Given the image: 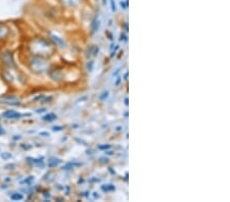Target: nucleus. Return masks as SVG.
<instances>
[{"mask_svg":"<svg viewBox=\"0 0 230 202\" xmlns=\"http://www.w3.org/2000/svg\"><path fill=\"white\" fill-rule=\"evenodd\" d=\"M31 50L35 56H45L50 55L53 52V47L48 43V41L44 40L43 38H36L31 43Z\"/></svg>","mask_w":230,"mask_h":202,"instance_id":"nucleus-1","label":"nucleus"},{"mask_svg":"<svg viewBox=\"0 0 230 202\" xmlns=\"http://www.w3.org/2000/svg\"><path fill=\"white\" fill-rule=\"evenodd\" d=\"M30 65H31L32 71L37 72V74H42V72L48 71V69H49L48 61L45 59L44 57H41V56H35V57L31 60Z\"/></svg>","mask_w":230,"mask_h":202,"instance_id":"nucleus-2","label":"nucleus"},{"mask_svg":"<svg viewBox=\"0 0 230 202\" xmlns=\"http://www.w3.org/2000/svg\"><path fill=\"white\" fill-rule=\"evenodd\" d=\"M1 59L3 61L5 64L7 65H13V57H12V54L10 53L9 51H5L1 54Z\"/></svg>","mask_w":230,"mask_h":202,"instance_id":"nucleus-3","label":"nucleus"},{"mask_svg":"<svg viewBox=\"0 0 230 202\" xmlns=\"http://www.w3.org/2000/svg\"><path fill=\"white\" fill-rule=\"evenodd\" d=\"M3 117H6L8 119H20L22 117L21 113H19L17 111H15V110H6L3 112Z\"/></svg>","mask_w":230,"mask_h":202,"instance_id":"nucleus-4","label":"nucleus"},{"mask_svg":"<svg viewBox=\"0 0 230 202\" xmlns=\"http://www.w3.org/2000/svg\"><path fill=\"white\" fill-rule=\"evenodd\" d=\"M8 34H9V29L4 25H1L0 26V40L5 39L8 36Z\"/></svg>","mask_w":230,"mask_h":202,"instance_id":"nucleus-5","label":"nucleus"},{"mask_svg":"<svg viewBox=\"0 0 230 202\" xmlns=\"http://www.w3.org/2000/svg\"><path fill=\"white\" fill-rule=\"evenodd\" d=\"M50 37H51V39L53 40V42H54L55 44H56V46L65 47V45H66V44H65L64 40H62V38H59L58 36H56V35H53V34H51Z\"/></svg>","mask_w":230,"mask_h":202,"instance_id":"nucleus-6","label":"nucleus"},{"mask_svg":"<svg viewBox=\"0 0 230 202\" xmlns=\"http://www.w3.org/2000/svg\"><path fill=\"white\" fill-rule=\"evenodd\" d=\"M60 1H62V3L64 4L65 6H67V7H73V6L78 5L80 0H60Z\"/></svg>","mask_w":230,"mask_h":202,"instance_id":"nucleus-7","label":"nucleus"},{"mask_svg":"<svg viewBox=\"0 0 230 202\" xmlns=\"http://www.w3.org/2000/svg\"><path fill=\"white\" fill-rule=\"evenodd\" d=\"M62 162V160L59 159V158H50V159L48 160V165L50 167H56V165H58L59 163Z\"/></svg>","mask_w":230,"mask_h":202,"instance_id":"nucleus-8","label":"nucleus"},{"mask_svg":"<svg viewBox=\"0 0 230 202\" xmlns=\"http://www.w3.org/2000/svg\"><path fill=\"white\" fill-rule=\"evenodd\" d=\"M42 119H43L44 122H53L54 119H56V115L54 113H48V114L44 115V117H42Z\"/></svg>","mask_w":230,"mask_h":202,"instance_id":"nucleus-9","label":"nucleus"},{"mask_svg":"<svg viewBox=\"0 0 230 202\" xmlns=\"http://www.w3.org/2000/svg\"><path fill=\"white\" fill-rule=\"evenodd\" d=\"M22 198H24V196H22V194H20V193H15V194L11 195V199H12V200H15V201L22 200Z\"/></svg>","mask_w":230,"mask_h":202,"instance_id":"nucleus-10","label":"nucleus"},{"mask_svg":"<svg viewBox=\"0 0 230 202\" xmlns=\"http://www.w3.org/2000/svg\"><path fill=\"white\" fill-rule=\"evenodd\" d=\"M98 25H99V22L97 20L96 22V19L93 20V22H92V32H95V31H97V29H98Z\"/></svg>","mask_w":230,"mask_h":202,"instance_id":"nucleus-11","label":"nucleus"},{"mask_svg":"<svg viewBox=\"0 0 230 202\" xmlns=\"http://www.w3.org/2000/svg\"><path fill=\"white\" fill-rule=\"evenodd\" d=\"M102 190H104V191H114L115 187H114V186H112V185L102 186Z\"/></svg>","mask_w":230,"mask_h":202,"instance_id":"nucleus-12","label":"nucleus"},{"mask_svg":"<svg viewBox=\"0 0 230 202\" xmlns=\"http://www.w3.org/2000/svg\"><path fill=\"white\" fill-rule=\"evenodd\" d=\"M93 61H89L88 62V64H87V69H88V71L89 72H92V70H93Z\"/></svg>","mask_w":230,"mask_h":202,"instance_id":"nucleus-13","label":"nucleus"},{"mask_svg":"<svg viewBox=\"0 0 230 202\" xmlns=\"http://www.w3.org/2000/svg\"><path fill=\"white\" fill-rule=\"evenodd\" d=\"M1 157L3 158V159H7V158H10V157H11V155H10V154L2 153V154H1Z\"/></svg>","mask_w":230,"mask_h":202,"instance_id":"nucleus-14","label":"nucleus"},{"mask_svg":"<svg viewBox=\"0 0 230 202\" xmlns=\"http://www.w3.org/2000/svg\"><path fill=\"white\" fill-rule=\"evenodd\" d=\"M121 6L123 8H127L128 7V2H122L121 1Z\"/></svg>","mask_w":230,"mask_h":202,"instance_id":"nucleus-15","label":"nucleus"},{"mask_svg":"<svg viewBox=\"0 0 230 202\" xmlns=\"http://www.w3.org/2000/svg\"><path fill=\"white\" fill-rule=\"evenodd\" d=\"M120 40L122 41V40H123V41H127V37H126V36L125 35H124V34H121V36H120Z\"/></svg>","mask_w":230,"mask_h":202,"instance_id":"nucleus-16","label":"nucleus"},{"mask_svg":"<svg viewBox=\"0 0 230 202\" xmlns=\"http://www.w3.org/2000/svg\"><path fill=\"white\" fill-rule=\"evenodd\" d=\"M52 130H53V131H62V127H53Z\"/></svg>","mask_w":230,"mask_h":202,"instance_id":"nucleus-17","label":"nucleus"},{"mask_svg":"<svg viewBox=\"0 0 230 202\" xmlns=\"http://www.w3.org/2000/svg\"><path fill=\"white\" fill-rule=\"evenodd\" d=\"M110 2H112V10H116V5H115V2H114V0H112V1H110Z\"/></svg>","mask_w":230,"mask_h":202,"instance_id":"nucleus-18","label":"nucleus"},{"mask_svg":"<svg viewBox=\"0 0 230 202\" xmlns=\"http://www.w3.org/2000/svg\"><path fill=\"white\" fill-rule=\"evenodd\" d=\"M110 148V145H105V146H99V149H107Z\"/></svg>","mask_w":230,"mask_h":202,"instance_id":"nucleus-19","label":"nucleus"},{"mask_svg":"<svg viewBox=\"0 0 230 202\" xmlns=\"http://www.w3.org/2000/svg\"><path fill=\"white\" fill-rule=\"evenodd\" d=\"M4 133H5V132H4L3 128H2V127H0V136H1V135H3Z\"/></svg>","mask_w":230,"mask_h":202,"instance_id":"nucleus-20","label":"nucleus"},{"mask_svg":"<svg viewBox=\"0 0 230 202\" xmlns=\"http://www.w3.org/2000/svg\"><path fill=\"white\" fill-rule=\"evenodd\" d=\"M43 110H45L44 108H41V109H38V110H37V112H38V113H40V112H43Z\"/></svg>","mask_w":230,"mask_h":202,"instance_id":"nucleus-21","label":"nucleus"},{"mask_svg":"<svg viewBox=\"0 0 230 202\" xmlns=\"http://www.w3.org/2000/svg\"><path fill=\"white\" fill-rule=\"evenodd\" d=\"M41 135H44L45 137H47V136H49V134L48 133H41Z\"/></svg>","mask_w":230,"mask_h":202,"instance_id":"nucleus-22","label":"nucleus"},{"mask_svg":"<svg viewBox=\"0 0 230 202\" xmlns=\"http://www.w3.org/2000/svg\"><path fill=\"white\" fill-rule=\"evenodd\" d=\"M125 102H126V105H128V99L127 98L125 99Z\"/></svg>","mask_w":230,"mask_h":202,"instance_id":"nucleus-23","label":"nucleus"},{"mask_svg":"<svg viewBox=\"0 0 230 202\" xmlns=\"http://www.w3.org/2000/svg\"><path fill=\"white\" fill-rule=\"evenodd\" d=\"M102 2H103V4H107V0H102Z\"/></svg>","mask_w":230,"mask_h":202,"instance_id":"nucleus-24","label":"nucleus"}]
</instances>
